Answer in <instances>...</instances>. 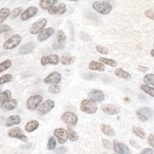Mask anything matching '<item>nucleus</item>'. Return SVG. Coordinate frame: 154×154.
Wrapping results in <instances>:
<instances>
[{"label": "nucleus", "instance_id": "28", "mask_svg": "<svg viewBox=\"0 0 154 154\" xmlns=\"http://www.w3.org/2000/svg\"><path fill=\"white\" fill-rule=\"evenodd\" d=\"M100 128H101V130H102V132L104 134H105L106 135L111 137L115 134L114 130L110 125L103 123V124H102Z\"/></svg>", "mask_w": 154, "mask_h": 154}, {"label": "nucleus", "instance_id": "5", "mask_svg": "<svg viewBox=\"0 0 154 154\" xmlns=\"http://www.w3.org/2000/svg\"><path fill=\"white\" fill-rule=\"evenodd\" d=\"M137 117L141 122H146L149 120L153 115V110L148 107H144L138 109L136 112Z\"/></svg>", "mask_w": 154, "mask_h": 154}, {"label": "nucleus", "instance_id": "58", "mask_svg": "<svg viewBox=\"0 0 154 154\" xmlns=\"http://www.w3.org/2000/svg\"><path fill=\"white\" fill-rule=\"evenodd\" d=\"M153 47H154V44H153Z\"/></svg>", "mask_w": 154, "mask_h": 154}, {"label": "nucleus", "instance_id": "20", "mask_svg": "<svg viewBox=\"0 0 154 154\" xmlns=\"http://www.w3.org/2000/svg\"><path fill=\"white\" fill-rule=\"evenodd\" d=\"M35 47V44L34 42H29L20 48L19 50V52L20 54L26 55L29 53H31L34 49Z\"/></svg>", "mask_w": 154, "mask_h": 154}, {"label": "nucleus", "instance_id": "25", "mask_svg": "<svg viewBox=\"0 0 154 154\" xmlns=\"http://www.w3.org/2000/svg\"><path fill=\"white\" fill-rule=\"evenodd\" d=\"M58 2V0H40V7L43 10H48Z\"/></svg>", "mask_w": 154, "mask_h": 154}, {"label": "nucleus", "instance_id": "8", "mask_svg": "<svg viewBox=\"0 0 154 154\" xmlns=\"http://www.w3.org/2000/svg\"><path fill=\"white\" fill-rule=\"evenodd\" d=\"M8 135L10 137L17 138L23 142L27 143L28 141L27 137L24 134L23 131L19 127H15L11 129L8 131Z\"/></svg>", "mask_w": 154, "mask_h": 154}, {"label": "nucleus", "instance_id": "21", "mask_svg": "<svg viewBox=\"0 0 154 154\" xmlns=\"http://www.w3.org/2000/svg\"><path fill=\"white\" fill-rule=\"evenodd\" d=\"M76 57L71 55L69 53H65L62 55L60 58V61L62 64L64 66H69L74 63L75 61Z\"/></svg>", "mask_w": 154, "mask_h": 154}, {"label": "nucleus", "instance_id": "35", "mask_svg": "<svg viewBox=\"0 0 154 154\" xmlns=\"http://www.w3.org/2000/svg\"><path fill=\"white\" fill-rule=\"evenodd\" d=\"M143 81L146 84H149L154 86V74L149 73L144 76Z\"/></svg>", "mask_w": 154, "mask_h": 154}, {"label": "nucleus", "instance_id": "55", "mask_svg": "<svg viewBox=\"0 0 154 154\" xmlns=\"http://www.w3.org/2000/svg\"><path fill=\"white\" fill-rule=\"evenodd\" d=\"M26 1H31V0H26Z\"/></svg>", "mask_w": 154, "mask_h": 154}, {"label": "nucleus", "instance_id": "3", "mask_svg": "<svg viewBox=\"0 0 154 154\" xmlns=\"http://www.w3.org/2000/svg\"><path fill=\"white\" fill-rule=\"evenodd\" d=\"M22 37L19 34H14L7 40L3 44V48L5 50H10L14 49L20 43Z\"/></svg>", "mask_w": 154, "mask_h": 154}, {"label": "nucleus", "instance_id": "36", "mask_svg": "<svg viewBox=\"0 0 154 154\" xmlns=\"http://www.w3.org/2000/svg\"><path fill=\"white\" fill-rule=\"evenodd\" d=\"M11 66V61L10 60L7 59L0 63V73L8 69Z\"/></svg>", "mask_w": 154, "mask_h": 154}, {"label": "nucleus", "instance_id": "4", "mask_svg": "<svg viewBox=\"0 0 154 154\" xmlns=\"http://www.w3.org/2000/svg\"><path fill=\"white\" fill-rule=\"evenodd\" d=\"M47 23V20L44 18H40L37 21L34 22L29 29V32L30 34L35 35L38 34L42 30H43L46 26Z\"/></svg>", "mask_w": 154, "mask_h": 154}, {"label": "nucleus", "instance_id": "42", "mask_svg": "<svg viewBox=\"0 0 154 154\" xmlns=\"http://www.w3.org/2000/svg\"><path fill=\"white\" fill-rule=\"evenodd\" d=\"M11 29V27L6 24H0V35L4 32H8Z\"/></svg>", "mask_w": 154, "mask_h": 154}, {"label": "nucleus", "instance_id": "44", "mask_svg": "<svg viewBox=\"0 0 154 154\" xmlns=\"http://www.w3.org/2000/svg\"><path fill=\"white\" fill-rule=\"evenodd\" d=\"M102 144H103V147H105L106 149H111L112 148L111 144L109 142V141H108V140H106L105 138H102Z\"/></svg>", "mask_w": 154, "mask_h": 154}, {"label": "nucleus", "instance_id": "47", "mask_svg": "<svg viewBox=\"0 0 154 154\" xmlns=\"http://www.w3.org/2000/svg\"><path fill=\"white\" fill-rule=\"evenodd\" d=\"M149 69V68L148 67H145V66H138V70L142 72H146L148 71Z\"/></svg>", "mask_w": 154, "mask_h": 154}, {"label": "nucleus", "instance_id": "48", "mask_svg": "<svg viewBox=\"0 0 154 154\" xmlns=\"http://www.w3.org/2000/svg\"><path fill=\"white\" fill-rule=\"evenodd\" d=\"M66 151V149L64 147H60L59 148H58L56 150L57 153H60V154H63Z\"/></svg>", "mask_w": 154, "mask_h": 154}, {"label": "nucleus", "instance_id": "9", "mask_svg": "<svg viewBox=\"0 0 154 154\" xmlns=\"http://www.w3.org/2000/svg\"><path fill=\"white\" fill-rule=\"evenodd\" d=\"M54 135L57 138L60 144L66 143L69 138V132L64 128H57L54 131Z\"/></svg>", "mask_w": 154, "mask_h": 154}, {"label": "nucleus", "instance_id": "39", "mask_svg": "<svg viewBox=\"0 0 154 154\" xmlns=\"http://www.w3.org/2000/svg\"><path fill=\"white\" fill-rule=\"evenodd\" d=\"M13 79V76L11 74H5L0 77V85L11 82Z\"/></svg>", "mask_w": 154, "mask_h": 154}, {"label": "nucleus", "instance_id": "33", "mask_svg": "<svg viewBox=\"0 0 154 154\" xmlns=\"http://www.w3.org/2000/svg\"><path fill=\"white\" fill-rule=\"evenodd\" d=\"M23 11V8L21 7H17L15 8H14L10 13L9 15V17L11 19H14L15 18H16L18 16L20 15L21 13H22Z\"/></svg>", "mask_w": 154, "mask_h": 154}, {"label": "nucleus", "instance_id": "15", "mask_svg": "<svg viewBox=\"0 0 154 154\" xmlns=\"http://www.w3.org/2000/svg\"><path fill=\"white\" fill-rule=\"evenodd\" d=\"M59 61H60V58L56 54L43 56L40 60V63L43 66H46L48 64L57 65L58 64Z\"/></svg>", "mask_w": 154, "mask_h": 154}, {"label": "nucleus", "instance_id": "26", "mask_svg": "<svg viewBox=\"0 0 154 154\" xmlns=\"http://www.w3.org/2000/svg\"><path fill=\"white\" fill-rule=\"evenodd\" d=\"M88 68L92 70H97L99 72H102L105 70V67L102 63L91 61L88 65Z\"/></svg>", "mask_w": 154, "mask_h": 154}, {"label": "nucleus", "instance_id": "51", "mask_svg": "<svg viewBox=\"0 0 154 154\" xmlns=\"http://www.w3.org/2000/svg\"><path fill=\"white\" fill-rule=\"evenodd\" d=\"M4 120H5V117L4 116H0V125H1L2 124V123L4 122Z\"/></svg>", "mask_w": 154, "mask_h": 154}, {"label": "nucleus", "instance_id": "41", "mask_svg": "<svg viewBox=\"0 0 154 154\" xmlns=\"http://www.w3.org/2000/svg\"><path fill=\"white\" fill-rule=\"evenodd\" d=\"M96 49L97 50V51L100 54H107L108 53V48L106 47H104V46H102L100 45H96Z\"/></svg>", "mask_w": 154, "mask_h": 154}, {"label": "nucleus", "instance_id": "24", "mask_svg": "<svg viewBox=\"0 0 154 154\" xmlns=\"http://www.w3.org/2000/svg\"><path fill=\"white\" fill-rule=\"evenodd\" d=\"M39 126L38 122L36 120H32L28 122L25 126V130L27 132H32L36 130Z\"/></svg>", "mask_w": 154, "mask_h": 154}, {"label": "nucleus", "instance_id": "22", "mask_svg": "<svg viewBox=\"0 0 154 154\" xmlns=\"http://www.w3.org/2000/svg\"><path fill=\"white\" fill-rule=\"evenodd\" d=\"M66 35L64 31L61 29L58 30L57 32V40L58 42V45H55V48L61 49V48H63V44L64 42L66 40Z\"/></svg>", "mask_w": 154, "mask_h": 154}, {"label": "nucleus", "instance_id": "30", "mask_svg": "<svg viewBox=\"0 0 154 154\" xmlns=\"http://www.w3.org/2000/svg\"><path fill=\"white\" fill-rule=\"evenodd\" d=\"M132 132L136 136L141 139H144L146 137V134L144 132V131L140 127L133 126Z\"/></svg>", "mask_w": 154, "mask_h": 154}, {"label": "nucleus", "instance_id": "40", "mask_svg": "<svg viewBox=\"0 0 154 154\" xmlns=\"http://www.w3.org/2000/svg\"><path fill=\"white\" fill-rule=\"evenodd\" d=\"M48 90L49 93L53 94H57L60 92V87L57 84L52 85L48 87Z\"/></svg>", "mask_w": 154, "mask_h": 154}, {"label": "nucleus", "instance_id": "16", "mask_svg": "<svg viewBox=\"0 0 154 154\" xmlns=\"http://www.w3.org/2000/svg\"><path fill=\"white\" fill-rule=\"evenodd\" d=\"M66 11V5L61 2L57 5H54L48 10V12L49 14L51 15H62L65 13Z\"/></svg>", "mask_w": 154, "mask_h": 154}, {"label": "nucleus", "instance_id": "49", "mask_svg": "<svg viewBox=\"0 0 154 154\" xmlns=\"http://www.w3.org/2000/svg\"><path fill=\"white\" fill-rule=\"evenodd\" d=\"M85 79H91L94 78V74H90V75H85L83 77Z\"/></svg>", "mask_w": 154, "mask_h": 154}, {"label": "nucleus", "instance_id": "14", "mask_svg": "<svg viewBox=\"0 0 154 154\" xmlns=\"http://www.w3.org/2000/svg\"><path fill=\"white\" fill-rule=\"evenodd\" d=\"M38 12V10L35 7L31 6L28 7L20 14V19L23 21L27 20L28 19L34 17Z\"/></svg>", "mask_w": 154, "mask_h": 154}, {"label": "nucleus", "instance_id": "37", "mask_svg": "<svg viewBox=\"0 0 154 154\" xmlns=\"http://www.w3.org/2000/svg\"><path fill=\"white\" fill-rule=\"evenodd\" d=\"M56 146V140L55 138L52 137L51 136L48 141V143H47V149L49 150H52L54 149H55Z\"/></svg>", "mask_w": 154, "mask_h": 154}, {"label": "nucleus", "instance_id": "29", "mask_svg": "<svg viewBox=\"0 0 154 154\" xmlns=\"http://www.w3.org/2000/svg\"><path fill=\"white\" fill-rule=\"evenodd\" d=\"M10 13V10L7 7H3L0 9V24L2 23L9 16Z\"/></svg>", "mask_w": 154, "mask_h": 154}, {"label": "nucleus", "instance_id": "60", "mask_svg": "<svg viewBox=\"0 0 154 154\" xmlns=\"http://www.w3.org/2000/svg\"><path fill=\"white\" fill-rule=\"evenodd\" d=\"M114 154H116V153H114Z\"/></svg>", "mask_w": 154, "mask_h": 154}, {"label": "nucleus", "instance_id": "43", "mask_svg": "<svg viewBox=\"0 0 154 154\" xmlns=\"http://www.w3.org/2000/svg\"><path fill=\"white\" fill-rule=\"evenodd\" d=\"M144 15L147 17L149 19H153L154 20V11L151 10V9H148L146 10L144 12Z\"/></svg>", "mask_w": 154, "mask_h": 154}, {"label": "nucleus", "instance_id": "34", "mask_svg": "<svg viewBox=\"0 0 154 154\" xmlns=\"http://www.w3.org/2000/svg\"><path fill=\"white\" fill-rule=\"evenodd\" d=\"M141 89L146 93L150 96L151 97H154V88L146 85V84H142L140 87Z\"/></svg>", "mask_w": 154, "mask_h": 154}, {"label": "nucleus", "instance_id": "10", "mask_svg": "<svg viewBox=\"0 0 154 154\" xmlns=\"http://www.w3.org/2000/svg\"><path fill=\"white\" fill-rule=\"evenodd\" d=\"M61 80V76L60 73L58 72H52L50 74H49L45 79H44V82L46 84H58L60 82Z\"/></svg>", "mask_w": 154, "mask_h": 154}, {"label": "nucleus", "instance_id": "54", "mask_svg": "<svg viewBox=\"0 0 154 154\" xmlns=\"http://www.w3.org/2000/svg\"><path fill=\"white\" fill-rule=\"evenodd\" d=\"M1 88L0 87V92H1Z\"/></svg>", "mask_w": 154, "mask_h": 154}, {"label": "nucleus", "instance_id": "12", "mask_svg": "<svg viewBox=\"0 0 154 154\" xmlns=\"http://www.w3.org/2000/svg\"><path fill=\"white\" fill-rule=\"evenodd\" d=\"M89 99L94 102H102L105 99L102 91L98 89H92L88 94Z\"/></svg>", "mask_w": 154, "mask_h": 154}, {"label": "nucleus", "instance_id": "7", "mask_svg": "<svg viewBox=\"0 0 154 154\" xmlns=\"http://www.w3.org/2000/svg\"><path fill=\"white\" fill-rule=\"evenodd\" d=\"M43 97L40 95H35L30 96L26 102V108L31 111L36 109L40 103L42 101Z\"/></svg>", "mask_w": 154, "mask_h": 154}, {"label": "nucleus", "instance_id": "50", "mask_svg": "<svg viewBox=\"0 0 154 154\" xmlns=\"http://www.w3.org/2000/svg\"><path fill=\"white\" fill-rule=\"evenodd\" d=\"M130 142H131V145H132L133 147L138 148V143H137L135 141H134V140H131V141H130Z\"/></svg>", "mask_w": 154, "mask_h": 154}, {"label": "nucleus", "instance_id": "18", "mask_svg": "<svg viewBox=\"0 0 154 154\" xmlns=\"http://www.w3.org/2000/svg\"><path fill=\"white\" fill-rule=\"evenodd\" d=\"M102 110L106 114L109 115L117 114L120 112V108L113 104H105L101 106Z\"/></svg>", "mask_w": 154, "mask_h": 154}, {"label": "nucleus", "instance_id": "38", "mask_svg": "<svg viewBox=\"0 0 154 154\" xmlns=\"http://www.w3.org/2000/svg\"><path fill=\"white\" fill-rule=\"evenodd\" d=\"M11 97V93L10 90H7L0 93V102L8 100Z\"/></svg>", "mask_w": 154, "mask_h": 154}, {"label": "nucleus", "instance_id": "19", "mask_svg": "<svg viewBox=\"0 0 154 154\" xmlns=\"http://www.w3.org/2000/svg\"><path fill=\"white\" fill-rule=\"evenodd\" d=\"M17 105V102L14 99H8L3 101L0 105L1 108L4 111H11L14 109Z\"/></svg>", "mask_w": 154, "mask_h": 154}, {"label": "nucleus", "instance_id": "45", "mask_svg": "<svg viewBox=\"0 0 154 154\" xmlns=\"http://www.w3.org/2000/svg\"><path fill=\"white\" fill-rule=\"evenodd\" d=\"M148 143L149 145L154 149V134H150L148 137Z\"/></svg>", "mask_w": 154, "mask_h": 154}, {"label": "nucleus", "instance_id": "57", "mask_svg": "<svg viewBox=\"0 0 154 154\" xmlns=\"http://www.w3.org/2000/svg\"><path fill=\"white\" fill-rule=\"evenodd\" d=\"M1 0H0V2H1Z\"/></svg>", "mask_w": 154, "mask_h": 154}, {"label": "nucleus", "instance_id": "23", "mask_svg": "<svg viewBox=\"0 0 154 154\" xmlns=\"http://www.w3.org/2000/svg\"><path fill=\"white\" fill-rule=\"evenodd\" d=\"M20 122V117L18 115H12L8 117L5 122L7 127H10L14 125H17Z\"/></svg>", "mask_w": 154, "mask_h": 154}, {"label": "nucleus", "instance_id": "17", "mask_svg": "<svg viewBox=\"0 0 154 154\" xmlns=\"http://www.w3.org/2000/svg\"><path fill=\"white\" fill-rule=\"evenodd\" d=\"M55 32V29L52 27L44 28L37 35V40L39 42H43L51 37Z\"/></svg>", "mask_w": 154, "mask_h": 154}, {"label": "nucleus", "instance_id": "32", "mask_svg": "<svg viewBox=\"0 0 154 154\" xmlns=\"http://www.w3.org/2000/svg\"><path fill=\"white\" fill-rule=\"evenodd\" d=\"M99 61L100 63H102L106 65L110 66L111 67H116L117 66V62L115 60H112V59H109V58H104V57H100L99 58Z\"/></svg>", "mask_w": 154, "mask_h": 154}, {"label": "nucleus", "instance_id": "11", "mask_svg": "<svg viewBox=\"0 0 154 154\" xmlns=\"http://www.w3.org/2000/svg\"><path fill=\"white\" fill-rule=\"evenodd\" d=\"M55 106L54 102L51 99H48L45 101L38 109L39 115H45L51 111Z\"/></svg>", "mask_w": 154, "mask_h": 154}, {"label": "nucleus", "instance_id": "6", "mask_svg": "<svg viewBox=\"0 0 154 154\" xmlns=\"http://www.w3.org/2000/svg\"><path fill=\"white\" fill-rule=\"evenodd\" d=\"M61 120L67 126H74L77 124L78 117L76 114L72 112L67 111L63 113L61 116Z\"/></svg>", "mask_w": 154, "mask_h": 154}, {"label": "nucleus", "instance_id": "13", "mask_svg": "<svg viewBox=\"0 0 154 154\" xmlns=\"http://www.w3.org/2000/svg\"><path fill=\"white\" fill-rule=\"evenodd\" d=\"M113 149L116 152L119 154H131L129 147L125 144L116 140L113 141Z\"/></svg>", "mask_w": 154, "mask_h": 154}, {"label": "nucleus", "instance_id": "1", "mask_svg": "<svg viewBox=\"0 0 154 154\" xmlns=\"http://www.w3.org/2000/svg\"><path fill=\"white\" fill-rule=\"evenodd\" d=\"M93 8L97 13L106 15L109 14L112 10V5L108 2L97 1L93 4Z\"/></svg>", "mask_w": 154, "mask_h": 154}, {"label": "nucleus", "instance_id": "53", "mask_svg": "<svg viewBox=\"0 0 154 154\" xmlns=\"http://www.w3.org/2000/svg\"><path fill=\"white\" fill-rule=\"evenodd\" d=\"M69 1H73V2H76V1H78V0H69Z\"/></svg>", "mask_w": 154, "mask_h": 154}, {"label": "nucleus", "instance_id": "52", "mask_svg": "<svg viewBox=\"0 0 154 154\" xmlns=\"http://www.w3.org/2000/svg\"><path fill=\"white\" fill-rule=\"evenodd\" d=\"M150 54H151V55H152L153 57H154V49H152V50L150 51Z\"/></svg>", "mask_w": 154, "mask_h": 154}, {"label": "nucleus", "instance_id": "2", "mask_svg": "<svg viewBox=\"0 0 154 154\" xmlns=\"http://www.w3.org/2000/svg\"><path fill=\"white\" fill-rule=\"evenodd\" d=\"M80 109L84 113L91 114L96 112L97 106L96 103L93 100L90 99H84L81 102Z\"/></svg>", "mask_w": 154, "mask_h": 154}, {"label": "nucleus", "instance_id": "27", "mask_svg": "<svg viewBox=\"0 0 154 154\" xmlns=\"http://www.w3.org/2000/svg\"><path fill=\"white\" fill-rule=\"evenodd\" d=\"M115 75L117 76H118L119 78H123V79H127V80L131 79V78H132L131 75L129 73H128L126 71L123 70L122 68L117 69L115 71Z\"/></svg>", "mask_w": 154, "mask_h": 154}, {"label": "nucleus", "instance_id": "59", "mask_svg": "<svg viewBox=\"0 0 154 154\" xmlns=\"http://www.w3.org/2000/svg\"><path fill=\"white\" fill-rule=\"evenodd\" d=\"M14 1H16V0H14Z\"/></svg>", "mask_w": 154, "mask_h": 154}, {"label": "nucleus", "instance_id": "56", "mask_svg": "<svg viewBox=\"0 0 154 154\" xmlns=\"http://www.w3.org/2000/svg\"><path fill=\"white\" fill-rule=\"evenodd\" d=\"M103 154H106V153H103Z\"/></svg>", "mask_w": 154, "mask_h": 154}, {"label": "nucleus", "instance_id": "46", "mask_svg": "<svg viewBox=\"0 0 154 154\" xmlns=\"http://www.w3.org/2000/svg\"><path fill=\"white\" fill-rule=\"evenodd\" d=\"M140 154H153V151L150 148H146L141 151Z\"/></svg>", "mask_w": 154, "mask_h": 154}, {"label": "nucleus", "instance_id": "31", "mask_svg": "<svg viewBox=\"0 0 154 154\" xmlns=\"http://www.w3.org/2000/svg\"><path fill=\"white\" fill-rule=\"evenodd\" d=\"M68 129V132H69V138L70 141L73 142L76 141L79 138L78 134L72 128V126H67Z\"/></svg>", "mask_w": 154, "mask_h": 154}]
</instances>
